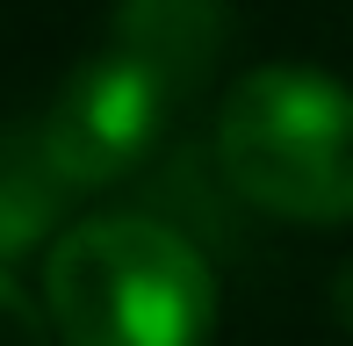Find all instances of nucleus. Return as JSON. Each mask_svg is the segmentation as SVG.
I'll list each match as a JSON object with an SVG mask.
<instances>
[{
    "mask_svg": "<svg viewBox=\"0 0 353 346\" xmlns=\"http://www.w3.org/2000/svg\"><path fill=\"white\" fill-rule=\"evenodd\" d=\"M0 346H58L51 318H43V303L8 274V267H0Z\"/></svg>",
    "mask_w": 353,
    "mask_h": 346,
    "instance_id": "423d86ee",
    "label": "nucleus"
},
{
    "mask_svg": "<svg viewBox=\"0 0 353 346\" xmlns=\"http://www.w3.org/2000/svg\"><path fill=\"white\" fill-rule=\"evenodd\" d=\"M231 0H116V22H108V43L123 58H137L159 87L181 101V94H202L210 72L231 51Z\"/></svg>",
    "mask_w": 353,
    "mask_h": 346,
    "instance_id": "20e7f679",
    "label": "nucleus"
},
{
    "mask_svg": "<svg viewBox=\"0 0 353 346\" xmlns=\"http://www.w3.org/2000/svg\"><path fill=\"white\" fill-rule=\"evenodd\" d=\"M43 318L58 346H210L216 274L159 216H79L43 253Z\"/></svg>",
    "mask_w": 353,
    "mask_h": 346,
    "instance_id": "f257e3e1",
    "label": "nucleus"
},
{
    "mask_svg": "<svg viewBox=\"0 0 353 346\" xmlns=\"http://www.w3.org/2000/svg\"><path fill=\"white\" fill-rule=\"evenodd\" d=\"M65 202L72 187L43 152V130H0V267L51 238Z\"/></svg>",
    "mask_w": 353,
    "mask_h": 346,
    "instance_id": "39448f33",
    "label": "nucleus"
},
{
    "mask_svg": "<svg viewBox=\"0 0 353 346\" xmlns=\"http://www.w3.org/2000/svg\"><path fill=\"white\" fill-rule=\"evenodd\" d=\"M166 116H173V94L159 87L137 58H123L116 43H108V51H94L87 65L58 87V101L43 108L37 130H43L51 166L65 173V187L87 195V187L130 181V173L159 152Z\"/></svg>",
    "mask_w": 353,
    "mask_h": 346,
    "instance_id": "7ed1b4c3",
    "label": "nucleus"
},
{
    "mask_svg": "<svg viewBox=\"0 0 353 346\" xmlns=\"http://www.w3.org/2000/svg\"><path fill=\"white\" fill-rule=\"evenodd\" d=\"M339 318L353 325V267H346V274H339Z\"/></svg>",
    "mask_w": 353,
    "mask_h": 346,
    "instance_id": "0eeeda50",
    "label": "nucleus"
},
{
    "mask_svg": "<svg viewBox=\"0 0 353 346\" xmlns=\"http://www.w3.org/2000/svg\"><path fill=\"white\" fill-rule=\"evenodd\" d=\"M216 166L281 224H353V87L310 65H252L216 108Z\"/></svg>",
    "mask_w": 353,
    "mask_h": 346,
    "instance_id": "f03ea898",
    "label": "nucleus"
}]
</instances>
